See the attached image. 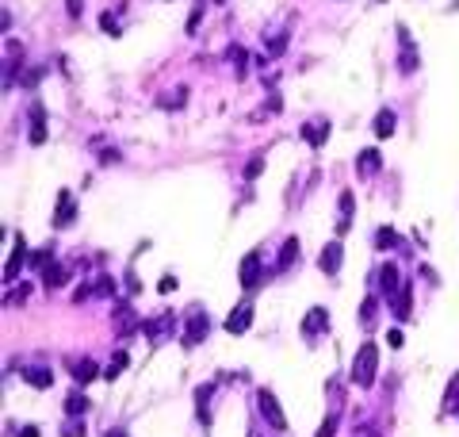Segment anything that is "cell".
Listing matches in <instances>:
<instances>
[{"label": "cell", "instance_id": "obj_1", "mask_svg": "<svg viewBox=\"0 0 459 437\" xmlns=\"http://www.w3.org/2000/svg\"><path fill=\"white\" fill-rule=\"evenodd\" d=\"M375 368H379V349H375V342L360 345L356 361H352V384L372 387V384H375Z\"/></svg>", "mask_w": 459, "mask_h": 437}, {"label": "cell", "instance_id": "obj_2", "mask_svg": "<svg viewBox=\"0 0 459 437\" xmlns=\"http://www.w3.org/2000/svg\"><path fill=\"white\" fill-rule=\"evenodd\" d=\"M417 66H421V54H417V46H414V39H409V31L398 27V69L409 77V73H417Z\"/></svg>", "mask_w": 459, "mask_h": 437}, {"label": "cell", "instance_id": "obj_3", "mask_svg": "<svg viewBox=\"0 0 459 437\" xmlns=\"http://www.w3.org/2000/svg\"><path fill=\"white\" fill-rule=\"evenodd\" d=\"M207 330H211V319H207V311H199V307H192V314H188V322H184V345H199L203 338H207Z\"/></svg>", "mask_w": 459, "mask_h": 437}, {"label": "cell", "instance_id": "obj_4", "mask_svg": "<svg viewBox=\"0 0 459 437\" xmlns=\"http://www.w3.org/2000/svg\"><path fill=\"white\" fill-rule=\"evenodd\" d=\"M257 403H260V415L268 418V426H276V430H287V418H283L280 403H276V395L268 391V387H260V391H257Z\"/></svg>", "mask_w": 459, "mask_h": 437}, {"label": "cell", "instance_id": "obj_5", "mask_svg": "<svg viewBox=\"0 0 459 437\" xmlns=\"http://www.w3.org/2000/svg\"><path fill=\"white\" fill-rule=\"evenodd\" d=\"M15 246H12V257H8V265H4V284H15V277H20V269H23V261H27V242L15 234Z\"/></svg>", "mask_w": 459, "mask_h": 437}, {"label": "cell", "instance_id": "obj_6", "mask_svg": "<svg viewBox=\"0 0 459 437\" xmlns=\"http://www.w3.org/2000/svg\"><path fill=\"white\" fill-rule=\"evenodd\" d=\"M27 139H31V146H43L46 142V108L43 104H31V127H27Z\"/></svg>", "mask_w": 459, "mask_h": 437}, {"label": "cell", "instance_id": "obj_7", "mask_svg": "<svg viewBox=\"0 0 459 437\" xmlns=\"http://www.w3.org/2000/svg\"><path fill=\"white\" fill-rule=\"evenodd\" d=\"M325 326H330V314H325V307H314V311L302 319V338H306V342H314L318 334H325Z\"/></svg>", "mask_w": 459, "mask_h": 437}, {"label": "cell", "instance_id": "obj_8", "mask_svg": "<svg viewBox=\"0 0 459 437\" xmlns=\"http://www.w3.org/2000/svg\"><path fill=\"white\" fill-rule=\"evenodd\" d=\"M341 261H344V249H341V242H330V246L322 249V257H318V269H322L325 277H337Z\"/></svg>", "mask_w": 459, "mask_h": 437}, {"label": "cell", "instance_id": "obj_9", "mask_svg": "<svg viewBox=\"0 0 459 437\" xmlns=\"http://www.w3.org/2000/svg\"><path fill=\"white\" fill-rule=\"evenodd\" d=\"M172 326H176V319H172V314H157L153 322H146V338H150V345L165 342V338L172 334Z\"/></svg>", "mask_w": 459, "mask_h": 437}, {"label": "cell", "instance_id": "obj_10", "mask_svg": "<svg viewBox=\"0 0 459 437\" xmlns=\"http://www.w3.org/2000/svg\"><path fill=\"white\" fill-rule=\"evenodd\" d=\"M249 326H253V303H237L234 314L226 319V330L230 334H245Z\"/></svg>", "mask_w": 459, "mask_h": 437}, {"label": "cell", "instance_id": "obj_11", "mask_svg": "<svg viewBox=\"0 0 459 437\" xmlns=\"http://www.w3.org/2000/svg\"><path fill=\"white\" fill-rule=\"evenodd\" d=\"M237 277H241V288L260 284V254H245V261H241V269H237Z\"/></svg>", "mask_w": 459, "mask_h": 437}, {"label": "cell", "instance_id": "obj_12", "mask_svg": "<svg viewBox=\"0 0 459 437\" xmlns=\"http://www.w3.org/2000/svg\"><path fill=\"white\" fill-rule=\"evenodd\" d=\"M379 284H383V291H387L390 299L398 296L402 284H406V280H402V272H398V265H390V261L383 265V269H379Z\"/></svg>", "mask_w": 459, "mask_h": 437}, {"label": "cell", "instance_id": "obj_13", "mask_svg": "<svg viewBox=\"0 0 459 437\" xmlns=\"http://www.w3.org/2000/svg\"><path fill=\"white\" fill-rule=\"evenodd\" d=\"M73 215H77V207H73V196H69V192H62V196H57V207H54V218H50V223L57 226V230H62V226L73 223Z\"/></svg>", "mask_w": 459, "mask_h": 437}, {"label": "cell", "instance_id": "obj_14", "mask_svg": "<svg viewBox=\"0 0 459 437\" xmlns=\"http://www.w3.org/2000/svg\"><path fill=\"white\" fill-rule=\"evenodd\" d=\"M383 169V153L379 150H364L360 153V161H356V173L360 176H375Z\"/></svg>", "mask_w": 459, "mask_h": 437}, {"label": "cell", "instance_id": "obj_15", "mask_svg": "<svg viewBox=\"0 0 459 437\" xmlns=\"http://www.w3.org/2000/svg\"><path fill=\"white\" fill-rule=\"evenodd\" d=\"M390 307H395V314L398 319H409V314H414V288L409 284H402V291L395 299H390Z\"/></svg>", "mask_w": 459, "mask_h": 437}, {"label": "cell", "instance_id": "obj_16", "mask_svg": "<svg viewBox=\"0 0 459 437\" xmlns=\"http://www.w3.org/2000/svg\"><path fill=\"white\" fill-rule=\"evenodd\" d=\"M302 139H306L310 146H322L325 139H330V123H325V119H314V123H306V127H302Z\"/></svg>", "mask_w": 459, "mask_h": 437}, {"label": "cell", "instance_id": "obj_17", "mask_svg": "<svg viewBox=\"0 0 459 437\" xmlns=\"http://www.w3.org/2000/svg\"><path fill=\"white\" fill-rule=\"evenodd\" d=\"M395 123H398V119H395V111H390V108H383L379 116H375V134H379V139H390V134H395Z\"/></svg>", "mask_w": 459, "mask_h": 437}, {"label": "cell", "instance_id": "obj_18", "mask_svg": "<svg viewBox=\"0 0 459 437\" xmlns=\"http://www.w3.org/2000/svg\"><path fill=\"white\" fill-rule=\"evenodd\" d=\"M43 280H46V288H62L65 284V280H69V269H65V265H46V269H43Z\"/></svg>", "mask_w": 459, "mask_h": 437}, {"label": "cell", "instance_id": "obj_19", "mask_svg": "<svg viewBox=\"0 0 459 437\" xmlns=\"http://www.w3.org/2000/svg\"><path fill=\"white\" fill-rule=\"evenodd\" d=\"M23 380H27L31 387H38V391H46V387L54 384V376H50V368H27L23 372Z\"/></svg>", "mask_w": 459, "mask_h": 437}, {"label": "cell", "instance_id": "obj_20", "mask_svg": "<svg viewBox=\"0 0 459 437\" xmlns=\"http://www.w3.org/2000/svg\"><path fill=\"white\" fill-rule=\"evenodd\" d=\"M295 257H299V238H287V242H283V257L276 261V272L291 269V265H295Z\"/></svg>", "mask_w": 459, "mask_h": 437}, {"label": "cell", "instance_id": "obj_21", "mask_svg": "<svg viewBox=\"0 0 459 437\" xmlns=\"http://www.w3.org/2000/svg\"><path fill=\"white\" fill-rule=\"evenodd\" d=\"M73 376H77V384H88V380L100 376V368H96V361H77L73 364Z\"/></svg>", "mask_w": 459, "mask_h": 437}, {"label": "cell", "instance_id": "obj_22", "mask_svg": "<svg viewBox=\"0 0 459 437\" xmlns=\"http://www.w3.org/2000/svg\"><path fill=\"white\" fill-rule=\"evenodd\" d=\"M85 410H88V399H85L80 391H73L69 399H65V415H69V418H80Z\"/></svg>", "mask_w": 459, "mask_h": 437}, {"label": "cell", "instance_id": "obj_23", "mask_svg": "<svg viewBox=\"0 0 459 437\" xmlns=\"http://www.w3.org/2000/svg\"><path fill=\"white\" fill-rule=\"evenodd\" d=\"M352 226V192H344L341 196V223H337V234H344Z\"/></svg>", "mask_w": 459, "mask_h": 437}, {"label": "cell", "instance_id": "obj_24", "mask_svg": "<svg viewBox=\"0 0 459 437\" xmlns=\"http://www.w3.org/2000/svg\"><path fill=\"white\" fill-rule=\"evenodd\" d=\"M127 364H130V357H127V353L119 349V353H115V357H111V364H108V372H104V376H108V380H119Z\"/></svg>", "mask_w": 459, "mask_h": 437}, {"label": "cell", "instance_id": "obj_25", "mask_svg": "<svg viewBox=\"0 0 459 437\" xmlns=\"http://www.w3.org/2000/svg\"><path fill=\"white\" fill-rule=\"evenodd\" d=\"M395 242H398L395 226H383V230L375 234V246H379V249H390V246H395Z\"/></svg>", "mask_w": 459, "mask_h": 437}, {"label": "cell", "instance_id": "obj_26", "mask_svg": "<svg viewBox=\"0 0 459 437\" xmlns=\"http://www.w3.org/2000/svg\"><path fill=\"white\" fill-rule=\"evenodd\" d=\"M375 307H379V303H375V296H367L364 303H360V322H367V326H372V319H375Z\"/></svg>", "mask_w": 459, "mask_h": 437}, {"label": "cell", "instance_id": "obj_27", "mask_svg": "<svg viewBox=\"0 0 459 437\" xmlns=\"http://www.w3.org/2000/svg\"><path fill=\"white\" fill-rule=\"evenodd\" d=\"M337 410H333V415H325V422H322V430H318V437H333V433H337Z\"/></svg>", "mask_w": 459, "mask_h": 437}, {"label": "cell", "instance_id": "obj_28", "mask_svg": "<svg viewBox=\"0 0 459 437\" xmlns=\"http://www.w3.org/2000/svg\"><path fill=\"white\" fill-rule=\"evenodd\" d=\"M456 395H459V372L452 376V384H448V395H444V410L456 407Z\"/></svg>", "mask_w": 459, "mask_h": 437}, {"label": "cell", "instance_id": "obj_29", "mask_svg": "<svg viewBox=\"0 0 459 437\" xmlns=\"http://www.w3.org/2000/svg\"><path fill=\"white\" fill-rule=\"evenodd\" d=\"M268 50H272V54H283V50H287V35H280V39L272 35V39H268Z\"/></svg>", "mask_w": 459, "mask_h": 437}, {"label": "cell", "instance_id": "obj_30", "mask_svg": "<svg viewBox=\"0 0 459 437\" xmlns=\"http://www.w3.org/2000/svg\"><path fill=\"white\" fill-rule=\"evenodd\" d=\"M65 12H69L73 20H77V15L85 12V0H65Z\"/></svg>", "mask_w": 459, "mask_h": 437}, {"label": "cell", "instance_id": "obj_31", "mask_svg": "<svg viewBox=\"0 0 459 437\" xmlns=\"http://www.w3.org/2000/svg\"><path fill=\"white\" fill-rule=\"evenodd\" d=\"M31 265H35V269H46V265H50V249H38V254H35V261H31Z\"/></svg>", "mask_w": 459, "mask_h": 437}, {"label": "cell", "instance_id": "obj_32", "mask_svg": "<svg viewBox=\"0 0 459 437\" xmlns=\"http://www.w3.org/2000/svg\"><path fill=\"white\" fill-rule=\"evenodd\" d=\"M104 31H111V35H119V23H115V15H100Z\"/></svg>", "mask_w": 459, "mask_h": 437}, {"label": "cell", "instance_id": "obj_33", "mask_svg": "<svg viewBox=\"0 0 459 437\" xmlns=\"http://www.w3.org/2000/svg\"><path fill=\"white\" fill-rule=\"evenodd\" d=\"M387 342L395 345V349H402V342H406V338H402V330L395 326V330H390V334H387Z\"/></svg>", "mask_w": 459, "mask_h": 437}, {"label": "cell", "instance_id": "obj_34", "mask_svg": "<svg viewBox=\"0 0 459 437\" xmlns=\"http://www.w3.org/2000/svg\"><path fill=\"white\" fill-rule=\"evenodd\" d=\"M260 169H264V161H249V169H245V176H260Z\"/></svg>", "mask_w": 459, "mask_h": 437}, {"label": "cell", "instance_id": "obj_35", "mask_svg": "<svg viewBox=\"0 0 459 437\" xmlns=\"http://www.w3.org/2000/svg\"><path fill=\"white\" fill-rule=\"evenodd\" d=\"M65 437H85V426H80V422H73L69 430H65Z\"/></svg>", "mask_w": 459, "mask_h": 437}, {"label": "cell", "instance_id": "obj_36", "mask_svg": "<svg viewBox=\"0 0 459 437\" xmlns=\"http://www.w3.org/2000/svg\"><path fill=\"white\" fill-rule=\"evenodd\" d=\"M20 437H38V430H35V426H27V430H23Z\"/></svg>", "mask_w": 459, "mask_h": 437}, {"label": "cell", "instance_id": "obj_37", "mask_svg": "<svg viewBox=\"0 0 459 437\" xmlns=\"http://www.w3.org/2000/svg\"><path fill=\"white\" fill-rule=\"evenodd\" d=\"M104 437H127V433H122V430H111V433H104Z\"/></svg>", "mask_w": 459, "mask_h": 437}, {"label": "cell", "instance_id": "obj_38", "mask_svg": "<svg viewBox=\"0 0 459 437\" xmlns=\"http://www.w3.org/2000/svg\"><path fill=\"white\" fill-rule=\"evenodd\" d=\"M364 437H372V433H367V430H364Z\"/></svg>", "mask_w": 459, "mask_h": 437}, {"label": "cell", "instance_id": "obj_39", "mask_svg": "<svg viewBox=\"0 0 459 437\" xmlns=\"http://www.w3.org/2000/svg\"><path fill=\"white\" fill-rule=\"evenodd\" d=\"M253 437H257V433H253Z\"/></svg>", "mask_w": 459, "mask_h": 437}]
</instances>
